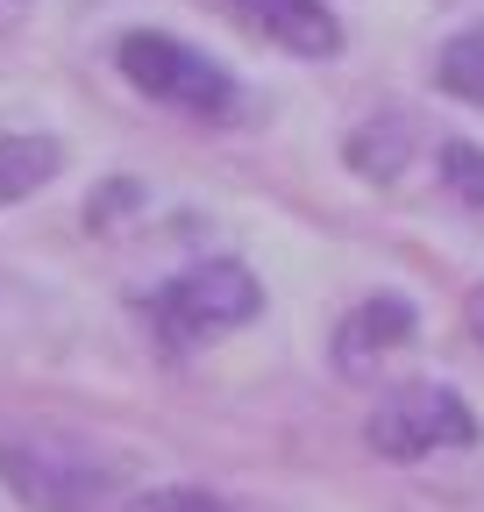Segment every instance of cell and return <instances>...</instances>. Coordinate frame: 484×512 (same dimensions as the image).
<instances>
[{
    "instance_id": "cell-11",
    "label": "cell",
    "mask_w": 484,
    "mask_h": 512,
    "mask_svg": "<svg viewBox=\"0 0 484 512\" xmlns=\"http://www.w3.org/2000/svg\"><path fill=\"white\" fill-rule=\"evenodd\" d=\"M463 313H470V335L484 342V285H470V299H463Z\"/></svg>"
},
{
    "instance_id": "cell-7",
    "label": "cell",
    "mask_w": 484,
    "mask_h": 512,
    "mask_svg": "<svg viewBox=\"0 0 484 512\" xmlns=\"http://www.w3.org/2000/svg\"><path fill=\"white\" fill-rule=\"evenodd\" d=\"M57 164H65V150H57V136H0V207L29 200V192H43L57 178Z\"/></svg>"
},
{
    "instance_id": "cell-10",
    "label": "cell",
    "mask_w": 484,
    "mask_h": 512,
    "mask_svg": "<svg viewBox=\"0 0 484 512\" xmlns=\"http://www.w3.org/2000/svg\"><path fill=\"white\" fill-rule=\"evenodd\" d=\"M129 512H228V505L200 484H157V491H136Z\"/></svg>"
},
{
    "instance_id": "cell-8",
    "label": "cell",
    "mask_w": 484,
    "mask_h": 512,
    "mask_svg": "<svg viewBox=\"0 0 484 512\" xmlns=\"http://www.w3.org/2000/svg\"><path fill=\"white\" fill-rule=\"evenodd\" d=\"M442 86L456 93V100H470V107H484V29H463L449 50H442Z\"/></svg>"
},
{
    "instance_id": "cell-6",
    "label": "cell",
    "mask_w": 484,
    "mask_h": 512,
    "mask_svg": "<svg viewBox=\"0 0 484 512\" xmlns=\"http://www.w3.org/2000/svg\"><path fill=\"white\" fill-rule=\"evenodd\" d=\"M228 15L250 36L292 50V57H335L342 50V29L328 15V0H228Z\"/></svg>"
},
{
    "instance_id": "cell-2",
    "label": "cell",
    "mask_w": 484,
    "mask_h": 512,
    "mask_svg": "<svg viewBox=\"0 0 484 512\" xmlns=\"http://www.w3.org/2000/svg\"><path fill=\"white\" fill-rule=\"evenodd\" d=\"M121 79L136 93H150L157 107H178L193 121H235L242 114V79L228 64H214L207 50H193L186 36H164V29H129L114 50Z\"/></svg>"
},
{
    "instance_id": "cell-9",
    "label": "cell",
    "mask_w": 484,
    "mask_h": 512,
    "mask_svg": "<svg viewBox=\"0 0 484 512\" xmlns=\"http://www.w3.org/2000/svg\"><path fill=\"white\" fill-rule=\"evenodd\" d=\"M435 157H442V185L456 192V200H463V207H484V150L463 143V136H449Z\"/></svg>"
},
{
    "instance_id": "cell-1",
    "label": "cell",
    "mask_w": 484,
    "mask_h": 512,
    "mask_svg": "<svg viewBox=\"0 0 484 512\" xmlns=\"http://www.w3.org/2000/svg\"><path fill=\"white\" fill-rule=\"evenodd\" d=\"M264 306V285L235 264V256H207V264H186L178 278H164L143 313H150V335L171 349V356H186L228 328H242V320H257Z\"/></svg>"
},
{
    "instance_id": "cell-4",
    "label": "cell",
    "mask_w": 484,
    "mask_h": 512,
    "mask_svg": "<svg viewBox=\"0 0 484 512\" xmlns=\"http://www.w3.org/2000/svg\"><path fill=\"white\" fill-rule=\"evenodd\" d=\"M363 441H371V456L385 463H420V456H442V448H470L477 441V413L449 392V384H399L371 406L363 420Z\"/></svg>"
},
{
    "instance_id": "cell-3",
    "label": "cell",
    "mask_w": 484,
    "mask_h": 512,
    "mask_svg": "<svg viewBox=\"0 0 484 512\" xmlns=\"http://www.w3.org/2000/svg\"><path fill=\"white\" fill-rule=\"evenodd\" d=\"M0 484L29 512H100L114 491V470L72 434H15L0 441Z\"/></svg>"
},
{
    "instance_id": "cell-5",
    "label": "cell",
    "mask_w": 484,
    "mask_h": 512,
    "mask_svg": "<svg viewBox=\"0 0 484 512\" xmlns=\"http://www.w3.org/2000/svg\"><path fill=\"white\" fill-rule=\"evenodd\" d=\"M413 328H420L413 299L378 292V299H363V306H349V313L335 320V342H328V356H335V370H342V377H371L385 356H399V349L413 342Z\"/></svg>"
}]
</instances>
